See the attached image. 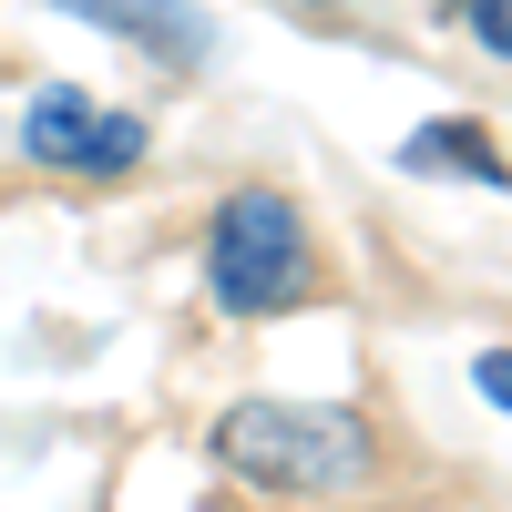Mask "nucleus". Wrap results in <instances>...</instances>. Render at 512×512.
I'll list each match as a JSON object with an SVG mask.
<instances>
[{
    "instance_id": "1",
    "label": "nucleus",
    "mask_w": 512,
    "mask_h": 512,
    "mask_svg": "<svg viewBox=\"0 0 512 512\" xmlns=\"http://www.w3.org/2000/svg\"><path fill=\"white\" fill-rule=\"evenodd\" d=\"M216 451H226V472L256 482V492H328V482H349L369 461V441H359L349 410H287V400L226 410Z\"/></svg>"
},
{
    "instance_id": "2",
    "label": "nucleus",
    "mask_w": 512,
    "mask_h": 512,
    "mask_svg": "<svg viewBox=\"0 0 512 512\" xmlns=\"http://www.w3.org/2000/svg\"><path fill=\"white\" fill-rule=\"evenodd\" d=\"M308 297V216L287 195H226L216 216V308L226 318H267Z\"/></svg>"
},
{
    "instance_id": "3",
    "label": "nucleus",
    "mask_w": 512,
    "mask_h": 512,
    "mask_svg": "<svg viewBox=\"0 0 512 512\" xmlns=\"http://www.w3.org/2000/svg\"><path fill=\"white\" fill-rule=\"evenodd\" d=\"M31 164H62V175H123V164H144V113H103L93 93H41L31 123H21Z\"/></svg>"
},
{
    "instance_id": "4",
    "label": "nucleus",
    "mask_w": 512,
    "mask_h": 512,
    "mask_svg": "<svg viewBox=\"0 0 512 512\" xmlns=\"http://www.w3.org/2000/svg\"><path fill=\"white\" fill-rule=\"evenodd\" d=\"M93 31H134V41H164L175 62H195L205 52V21L185 11V0H72Z\"/></svg>"
},
{
    "instance_id": "5",
    "label": "nucleus",
    "mask_w": 512,
    "mask_h": 512,
    "mask_svg": "<svg viewBox=\"0 0 512 512\" xmlns=\"http://www.w3.org/2000/svg\"><path fill=\"white\" fill-rule=\"evenodd\" d=\"M410 175H472V185H502V144L472 134V123H420V134L400 144Z\"/></svg>"
},
{
    "instance_id": "6",
    "label": "nucleus",
    "mask_w": 512,
    "mask_h": 512,
    "mask_svg": "<svg viewBox=\"0 0 512 512\" xmlns=\"http://www.w3.org/2000/svg\"><path fill=\"white\" fill-rule=\"evenodd\" d=\"M472 31H482V52H512V0H472Z\"/></svg>"
},
{
    "instance_id": "7",
    "label": "nucleus",
    "mask_w": 512,
    "mask_h": 512,
    "mask_svg": "<svg viewBox=\"0 0 512 512\" xmlns=\"http://www.w3.org/2000/svg\"><path fill=\"white\" fill-rule=\"evenodd\" d=\"M472 379H482V400H512V359H502V349H482V369H472Z\"/></svg>"
}]
</instances>
